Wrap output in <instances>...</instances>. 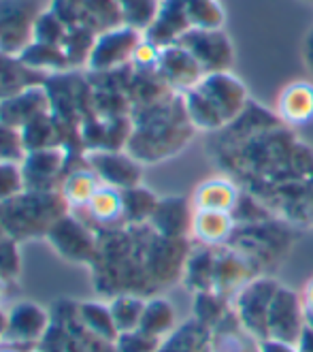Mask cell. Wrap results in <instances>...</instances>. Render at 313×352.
I'll return each mask as SVG.
<instances>
[{"label": "cell", "instance_id": "cell-19", "mask_svg": "<svg viewBox=\"0 0 313 352\" xmlns=\"http://www.w3.org/2000/svg\"><path fill=\"white\" fill-rule=\"evenodd\" d=\"M235 229V220L231 212H213V210H194L192 214V233L202 243L216 245L231 237Z\"/></svg>", "mask_w": 313, "mask_h": 352}, {"label": "cell", "instance_id": "cell-10", "mask_svg": "<svg viewBox=\"0 0 313 352\" xmlns=\"http://www.w3.org/2000/svg\"><path fill=\"white\" fill-rule=\"evenodd\" d=\"M196 88L213 102L226 122L243 116L247 105V90L243 81H239L231 71L207 73Z\"/></svg>", "mask_w": 313, "mask_h": 352}, {"label": "cell", "instance_id": "cell-14", "mask_svg": "<svg viewBox=\"0 0 313 352\" xmlns=\"http://www.w3.org/2000/svg\"><path fill=\"white\" fill-rule=\"evenodd\" d=\"M187 30H192L190 17H187V0H162L156 19L143 34L158 47H166L179 43Z\"/></svg>", "mask_w": 313, "mask_h": 352}, {"label": "cell", "instance_id": "cell-37", "mask_svg": "<svg viewBox=\"0 0 313 352\" xmlns=\"http://www.w3.org/2000/svg\"><path fill=\"white\" fill-rule=\"evenodd\" d=\"M305 309H307V314H309V320L313 324V280L307 284L305 288Z\"/></svg>", "mask_w": 313, "mask_h": 352}, {"label": "cell", "instance_id": "cell-5", "mask_svg": "<svg viewBox=\"0 0 313 352\" xmlns=\"http://www.w3.org/2000/svg\"><path fill=\"white\" fill-rule=\"evenodd\" d=\"M71 150L65 146L26 152L22 164L26 190H60L69 171Z\"/></svg>", "mask_w": 313, "mask_h": 352}, {"label": "cell", "instance_id": "cell-30", "mask_svg": "<svg viewBox=\"0 0 313 352\" xmlns=\"http://www.w3.org/2000/svg\"><path fill=\"white\" fill-rule=\"evenodd\" d=\"M67 32H69V26L62 22V17H58L49 7L38 13L36 24H34V41H38V43H49V45H62Z\"/></svg>", "mask_w": 313, "mask_h": 352}, {"label": "cell", "instance_id": "cell-7", "mask_svg": "<svg viewBox=\"0 0 313 352\" xmlns=\"http://www.w3.org/2000/svg\"><path fill=\"white\" fill-rule=\"evenodd\" d=\"M179 45H183L190 52L200 69L207 73H220V71H231L235 62V50L228 34L218 28V30H198L192 28L187 30L181 38Z\"/></svg>", "mask_w": 313, "mask_h": 352}, {"label": "cell", "instance_id": "cell-40", "mask_svg": "<svg viewBox=\"0 0 313 352\" xmlns=\"http://www.w3.org/2000/svg\"><path fill=\"white\" fill-rule=\"evenodd\" d=\"M268 352H290V350H288V346L277 344V346H273V350H268Z\"/></svg>", "mask_w": 313, "mask_h": 352}, {"label": "cell", "instance_id": "cell-41", "mask_svg": "<svg viewBox=\"0 0 313 352\" xmlns=\"http://www.w3.org/2000/svg\"><path fill=\"white\" fill-rule=\"evenodd\" d=\"M305 3H313V0H305Z\"/></svg>", "mask_w": 313, "mask_h": 352}, {"label": "cell", "instance_id": "cell-17", "mask_svg": "<svg viewBox=\"0 0 313 352\" xmlns=\"http://www.w3.org/2000/svg\"><path fill=\"white\" fill-rule=\"evenodd\" d=\"M100 177L88 167L86 156H83V167H71L62 179L60 195L65 197L71 210H86V205L100 188Z\"/></svg>", "mask_w": 313, "mask_h": 352}, {"label": "cell", "instance_id": "cell-23", "mask_svg": "<svg viewBox=\"0 0 313 352\" xmlns=\"http://www.w3.org/2000/svg\"><path fill=\"white\" fill-rule=\"evenodd\" d=\"M79 320L83 322L88 331L102 342H117L119 340V331L115 327L111 307L98 303V301H86L79 305Z\"/></svg>", "mask_w": 313, "mask_h": 352}, {"label": "cell", "instance_id": "cell-24", "mask_svg": "<svg viewBox=\"0 0 313 352\" xmlns=\"http://www.w3.org/2000/svg\"><path fill=\"white\" fill-rule=\"evenodd\" d=\"M96 36H98V32H94L92 28H86V26L69 28L65 41H62V50H65L71 71H81L88 67V60H90Z\"/></svg>", "mask_w": 313, "mask_h": 352}, {"label": "cell", "instance_id": "cell-11", "mask_svg": "<svg viewBox=\"0 0 313 352\" xmlns=\"http://www.w3.org/2000/svg\"><path fill=\"white\" fill-rule=\"evenodd\" d=\"M156 71L171 90H181V92L196 88L200 84V79L205 77V71L200 69L196 58L179 43L162 47Z\"/></svg>", "mask_w": 313, "mask_h": 352}, {"label": "cell", "instance_id": "cell-31", "mask_svg": "<svg viewBox=\"0 0 313 352\" xmlns=\"http://www.w3.org/2000/svg\"><path fill=\"white\" fill-rule=\"evenodd\" d=\"M26 156V146L22 131L0 122V162H22Z\"/></svg>", "mask_w": 313, "mask_h": 352}, {"label": "cell", "instance_id": "cell-15", "mask_svg": "<svg viewBox=\"0 0 313 352\" xmlns=\"http://www.w3.org/2000/svg\"><path fill=\"white\" fill-rule=\"evenodd\" d=\"M277 113L288 124H307L313 120V84L309 81H292L288 84L277 100Z\"/></svg>", "mask_w": 313, "mask_h": 352}, {"label": "cell", "instance_id": "cell-39", "mask_svg": "<svg viewBox=\"0 0 313 352\" xmlns=\"http://www.w3.org/2000/svg\"><path fill=\"white\" fill-rule=\"evenodd\" d=\"M0 352H19V348L15 344H9V342H0Z\"/></svg>", "mask_w": 313, "mask_h": 352}, {"label": "cell", "instance_id": "cell-6", "mask_svg": "<svg viewBox=\"0 0 313 352\" xmlns=\"http://www.w3.org/2000/svg\"><path fill=\"white\" fill-rule=\"evenodd\" d=\"M54 250L69 263L77 265H90L96 258L98 241L90 233V229L75 216L65 214L45 235Z\"/></svg>", "mask_w": 313, "mask_h": 352}, {"label": "cell", "instance_id": "cell-32", "mask_svg": "<svg viewBox=\"0 0 313 352\" xmlns=\"http://www.w3.org/2000/svg\"><path fill=\"white\" fill-rule=\"evenodd\" d=\"M185 203H181L179 199H166V201H158L156 210L152 214V220L156 224V229L162 233H175L173 224L177 226L179 220L185 218Z\"/></svg>", "mask_w": 313, "mask_h": 352}, {"label": "cell", "instance_id": "cell-3", "mask_svg": "<svg viewBox=\"0 0 313 352\" xmlns=\"http://www.w3.org/2000/svg\"><path fill=\"white\" fill-rule=\"evenodd\" d=\"M143 36L145 34L141 30L126 24L98 32L86 69L90 73H111L130 67Z\"/></svg>", "mask_w": 313, "mask_h": 352}, {"label": "cell", "instance_id": "cell-13", "mask_svg": "<svg viewBox=\"0 0 313 352\" xmlns=\"http://www.w3.org/2000/svg\"><path fill=\"white\" fill-rule=\"evenodd\" d=\"M49 329V314L38 303L22 301L13 305V309L7 314V327L3 340L15 346L22 344H34L43 340V336Z\"/></svg>", "mask_w": 313, "mask_h": 352}, {"label": "cell", "instance_id": "cell-33", "mask_svg": "<svg viewBox=\"0 0 313 352\" xmlns=\"http://www.w3.org/2000/svg\"><path fill=\"white\" fill-rule=\"evenodd\" d=\"M26 190L19 162H0V203H7Z\"/></svg>", "mask_w": 313, "mask_h": 352}, {"label": "cell", "instance_id": "cell-22", "mask_svg": "<svg viewBox=\"0 0 313 352\" xmlns=\"http://www.w3.org/2000/svg\"><path fill=\"white\" fill-rule=\"evenodd\" d=\"M183 107H185L187 120H190V124L196 129L216 131L226 124V120L222 118L218 107L198 88L183 92Z\"/></svg>", "mask_w": 313, "mask_h": 352}, {"label": "cell", "instance_id": "cell-25", "mask_svg": "<svg viewBox=\"0 0 313 352\" xmlns=\"http://www.w3.org/2000/svg\"><path fill=\"white\" fill-rule=\"evenodd\" d=\"M162 0H115L121 24L145 32L158 15Z\"/></svg>", "mask_w": 313, "mask_h": 352}, {"label": "cell", "instance_id": "cell-34", "mask_svg": "<svg viewBox=\"0 0 313 352\" xmlns=\"http://www.w3.org/2000/svg\"><path fill=\"white\" fill-rule=\"evenodd\" d=\"M19 274V256H17V241L3 235L0 237V276L11 280Z\"/></svg>", "mask_w": 313, "mask_h": 352}, {"label": "cell", "instance_id": "cell-2", "mask_svg": "<svg viewBox=\"0 0 313 352\" xmlns=\"http://www.w3.org/2000/svg\"><path fill=\"white\" fill-rule=\"evenodd\" d=\"M69 210L60 190H24L0 203V229L15 241L45 237Z\"/></svg>", "mask_w": 313, "mask_h": 352}, {"label": "cell", "instance_id": "cell-28", "mask_svg": "<svg viewBox=\"0 0 313 352\" xmlns=\"http://www.w3.org/2000/svg\"><path fill=\"white\" fill-rule=\"evenodd\" d=\"M109 307H111V314H113V320H115L119 336L130 333V331L139 329L143 309H145V303L141 299L130 297V295H121V297H115L109 303Z\"/></svg>", "mask_w": 313, "mask_h": 352}, {"label": "cell", "instance_id": "cell-18", "mask_svg": "<svg viewBox=\"0 0 313 352\" xmlns=\"http://www.w3.org/2000/svg\"><path fill=\"white\" fill-rule=\"evenodd\" d=\"M239 199L237 186L231 179L213 177L202 182L194 192V210L233 212Z\"/></svg>", "mask_w": 313, "mask_h": 352}, {"label": "cell", "instance_id": "cell-20", "mask_svg": "<svg viewBox=\"0 0 313 352\" xmlns=\"http://www.w3.org/2000/svg\"><path fill=\"white\" fill-rule=\"evenodd\" d=\"M88 216L98 224H115L124 220V195L115 186L100 184L90 203L86 205Z\"/></svg>", "mask_w": 313, "mask_h": 352}, {"label": "cell", "instance_id": "cell-16", "mask_svg": "<svg viewBox=\"0 0 313 352\" xmlns=\"http://www.w3.org/2000/svg\"><path fill=\"white\" fill-rule=\"evenodd\" d=\"M47 75L24 65L19 56L0 54V100H5L30 86L45 84Z\"/></svg>", "mask_w": 313, "mask_h": 352}, {"label": "cell", "instance_id": "cell-21", "mask_svg": "<svg viewBox=\"0 0 313 352\" xmlns=\"http://www.w3.org/2000/svg\"><path fill=\"white\" fill-rule=\"evenodd\" d=\"M19 58H22L24 65H28L30 69L43 73V75L71 71L62 45H49V43H38V41H32Z\"/></svg>", "mask_w": 313, "mask_h": 352}, {"label": "cell", "instance_id": "cell-36", "mask_svg": "<svg viewBox=\"0 0 313 352\" xmlns=\"http://www.w3.org/2000/svg\"><path fill=\"white\" fill-rule=\"evenodd\" d=\"M303 56H305V62H307L309 71L313 73V30H309V32H307V36H305V43H303Z\"/></svg>", "mask_w": 313, "mask_h": 352}, {"label": "cell", "instance_id": "cell-9", "mask_svg": "<svg viewBox=\"0 0 313 352\" xmlns=\"http://www.w3.org/2000/svg\"><path fill=\"white\" fill-rule=\"evenodd\" d=\"M86 162L102 184L115 186L119 190L141 184L139 160L124 150H92L86 152Z\"/></svg>", "mask_w": 313, "mask_h": 352}, {"label": "cell", "instance_id": "cell-8", "mask_svg": "<svg viewBox=\"0 0 313 352\" xmlns=\"http://www.w3.org/2000/svg\"><path fill=\"white\" fill-rule=\"evenodd\" d=\"M49 9L62 17L69 28L86 26L94 32H102L121 24L115 0H51Z\"/></svg>", "mask_w": 313, "mask_h": 352}, {"label": "cell", "instance_id": "cell-12", "mask_svg": "<svg viewBox=\"0 0 313 352\" xmlns=\"http://www.w3.org/2000/svg\"><path fill=\"white\" fill-rule=\"evenodd\" d=\"M51 111V98L45 84L30 86L5 100H0V122L22 131L40 116Z\"/></svg>", "mask_w": 313, "mask_h": 352}, {"label": "cell", "instance_id": "cell-35", "mask_svg": "<svg viewBox=\"0 0 313 352\" xmlns=\"http://www.w3.org/2000/svg\"><path fill=\"white\" fill-rule=\"evenodd\" d=\"M160 52H162V47H158L156 43H152V41H148L143 36V41L135 52L132 67L139 71H156L158 60H160Z\"/></svg>", "mask_w": 313, "mask_h": 352}, {"label": "cell", "instance_id": "cell-4", "mask_svg": "<svg viewBox=\"0 0 313 352\" xmlns=\"http://www.w3.org/2000/svg\"><path fill=\"white\" fill-rule=\"evenodd\" d=\"M43 11L38 0H0V54L22 56L34 41V24Z\"/></svg>", "mask_w": 313, "mask_h": 352}, {"label": "cell", "instance_id": "cell-27", "mask_svg": "<svg viewBox=\"0 0 313 352\" xmlns=\"http://www.w3.org/2000/svg\"><path fill=\"white\" fill-rule=\"evenodd\" d=\"M187 17H190L192 28L218 30L224 24L226 13L220 0H187Z\"/></svg>", "mask_w": 313, "mask_h": 352}, {"label": "cell", "instance_id": "cell-29", "mask_svg": "<svg viewBox=\"0 0 313 352\" xmlns=\"http://www.w3.org/2000/svg\"><path fill=\"white\" fill-rule=\"evenodd\" d=\"M173 322V309L166 301H152L145 303L143 316H141V324L139 331H143L145 336H158L162 331H166Z\"/></svg>", "mask_w": 313, "mask_h": 352}, {"label": "cell", "instance_id": "cell-26", "mask_svg": "<svg viewBox=\"0 0 313 352\" xmlns=\"http://www.w3.org/2000/svg\"><path fill=\"white\" fill-rule=\"evenodd\" d=\"M124 195V220L128 222H143L152 218L158 199L143 186H132V188L121 190Z\"/></svg>", "mask_w": 313, "mask_h": 352}, {"label": "cell", "instance_id": "cell-1", "mask_svg": "<svg viewBox=\"0 0 313 352\" xmlns=\"http://www.w3.org/2000/svg\"><path fill=\"white\" fill-rule=\"evenodd\" d=\"M132 131L126 143V152L143 162H156L173 156L187 141V113L183 98L179 105L162 98L154 105L137 107L130 113Z\"/></svg>", "mask_w": 313, "mask_h": 352}, {"label": "cell", "instance_id": "cell-38", "mask_svg": "<svg viewBox=\"0 0 313 352\" xmlns=\"http://www.w3.org/2000/svg\"><path fill=\"white\" fill-rule=\"evenodd\" d=\"M7 295H9V280L0 276V305L7 301Z\"/></svg>", "mask_w": 313, "mask_h": 352}]
</instances>
